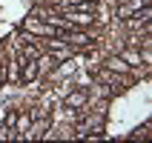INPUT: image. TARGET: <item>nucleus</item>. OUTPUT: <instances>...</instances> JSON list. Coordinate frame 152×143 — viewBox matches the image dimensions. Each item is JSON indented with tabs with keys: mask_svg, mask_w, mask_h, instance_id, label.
Segmentation results:
<instances>
[{
	"mask_svg": "<svg viewBox=\"0 0 152 143\" xmlns=\"http://www.w3.org/2000/svg\"><path fill=\"white\" fill-rule=\"evenodd\" d=\"M103 66L109 69V72H115V75H129V72H132V66H129L126 60H121V54H118V57H106Z\"/></svg>",
	"mask_w": 152,
	"mask_h": 143,
	"instance_id": "nucleus-2",
	"label": "nucleus"
},
{
	"mask_svg": "<svg viewBox=\"0 0 152 143\" xmlns=\"http://www.w3.org/2000/svg\"><path fill=\"white\" fill-rule=\"evenodd\" d=\"M63 103H66V109H83L86 103H89V94L86 92H72Z\"/></svg>",
	"mask_w": 152,
	"mask_h": 143,
	"instance_id": "nucleus-3",
	"label": "nucleus"
},
{
	"mask_svg": "<svg viewBox=\"0 0 152 143\" xmlns=\"http://www.w3.org/2000/svg\"><path fill=\"white\" fill-rule=\"evenodd\" d=\"M121 60H126L129 66H138V63H141V52H132V49H126L124 54H121Z\"/></svg>",
	"mask_w": 152,
	"mask_h": 143,
	"instance_id": "nucleus-4",
	"label": "nucleus"
},
{
	"mask_svg": "<svg viewBox=\"0 0 152 143\" xmlns=\"http://www.w3.org/2000/svg\"><path fill=\"white\" fill-rule=\"evenodd\" d=\"M9 80V72H6V63H0V86Z\"/></svg>",
	"mask_w": 152,
	"mask_h": 143,
	"instance_id": "nucleus-5",
	"label": "nucleus"
},
{
	"mask_svg": "<svg viewBox=\"0 0 152 143\" xmlns=\"http://www.w3.org/2000/svg\"><path fill=\"white\" fill-rule=\"evenodd\" d=\"M23 29H26L29 34H34V37H58V34H60V29H55L52 23L37 20V17H32V15L23 20Z\"/></svg>",
	"mask_w": 152,
	"mask_h": 143,
	"instance_id": "nucleus-1",
	"label": "nucleus"
}]
</instances>
